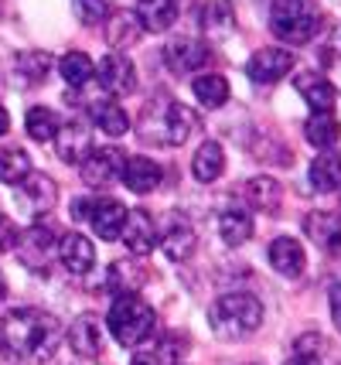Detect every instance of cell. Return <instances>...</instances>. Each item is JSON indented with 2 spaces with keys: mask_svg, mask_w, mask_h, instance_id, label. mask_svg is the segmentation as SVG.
<instances>
[{
  "mask_svg": "<svg viewBox=\"0 0 341 365\" xmlns=\"http://www.w3.org/2000/svg\"><path fill=\"white\" fill-rule=\"evenodd\" d=\"M58 341L62 324L41 307H14L0 321V355L11 365H45Z\"/></svg>",
  "mask_w": 341,
  "mask_h": 365,
  "instance_id": "cell-1",
  "label": "cell"
},
{
  "mask_svg": "<svg viewBox=\"0 0 341 365\" xmlns=\"http://www.w3.org/2000/svg\"><path fill=\"white\" fill-rule=\"evenodd\" d=\"M209 324L211 331L226 341H243L263 324V304L246 294V290H232L215 297V304L209 307Z\"/></svg>",
  "mask_w": 341,
  "mask_h": 365,
  "instance_id": "cell-2",
  "label": "cell"
},
{
  "mask_svg": "<svg viewBox=\"0 0 341 365\" xmlns=\"http://www.w3.org/2000/svg\"><path fill=\"white\" fill-rule=\"evenodd\" d=\"M106 324L123 349H137L157 331V314L137 294H116L110 304V314H106Z\"/></svg>",
  "mask_w": 341,
  "mask_h": 365,
  "instance_id": "cell-3",
  "label": "cell"
},
{
  "mask_svg": "<svg viewBox=\"0 0 341 365\" xmlns=\"http://www.w3.org/2000/svg\"><path fill=\"white\" fill-rule=\"evenodd\" d=\"M321 28V17L308 0H273L270 7V31L287 45H304Z\"/></svg>",
  "mask_w": 341,
  "mask_h": 365,
  "instance_id": "cell-4",
  "label": "cell"
},
{
  "mask_svg": "<svg viewBox=\"0 0 341 365\" xmlns=\"http://www.w3.org/2000/svg\"><path fill=\"white\" fill-rule=\"evenodd\" d=\"M195 225L188 222L181 212H167L164 222H157V246L164 250L167 259H188L195 253Z\"/></svg>",
  "mask_w": 341,
  "mask_h": 365,
  "instance_id": "cell-5",
  "label": "cell"
},
{
  "mask_svg": "<svg viewBox=\"0 0 341 365\" xmlns=\"http://www.w3.org/2000/svg\"><path fill=\"white\" fill-rule=\"evenodd\" d=\"M123 150H116V147H96V150H89V158L82 160V178H85V185H93V188H106V185H113L116 178L123 175Z\"/></svg>",
  "mask_w": 341,
  "mask_h": 365,
  "instance_id": "cell-6",
  "label": "cell"
},
{
  "mask_svg": "<svg viewBox=\"0 0 341 365\" xmlns=\"http://www.w3.org/2000/svg\"><path fill=\"white\" fill-rule=\"evenodd\" d=\"M55 150L65 164H82L93 150V137H89V123L82 116H72L55 130Z\"/></svg>",
  "mask_w": 341,
  "mask_h": 365,
  "instance_id": "cell-7",
  "label": "cell"
},
{
  "mask_svg": "<svg viewBox=\"0 0 341 365\" xmlns=\"http://www.w3.org/2000/svg\"><path fill=\"white\" fill-rule=\"evenodd\" d=\"M96 79L110 96H127L137 89V68H133V62L127 55L110 51V55H103V62L96 65Z\"/></svg>",
  "mask_w": 341,
  "mask_h": 365,
  "instance_id": "cell-8",
  "label": "cell"
},
{
  "mask_svg": "<svg viewBox=\"0 0 341 365\" xmlns=\"http://www.w3.org/2000/svg\"><path fill=\"white\" fill-rule=\"evenodd\" d=\"M127 205L123 202H116V198H93L89 202V212H85V222L93 225V232L99 239H106V242H113L120 239L123 232V222H127Z\"/></svg>",
  "mask_w": 341,
  "mask_h": 365,
  "instance_id": "cell-9",
  "label": "cell"
},
{
  "mask_svg": "<svg viewBox=\"0 0 341 365\" xmlns=\"http://www.w3.org/2000/svg\"><path fill=\"white\" fill-rule=\"evenodd\" d=\"M249 79L260 82V86H270V82H280L287 72H293V55L287 48H260L249 65H246Z\"/></svg>",
  "mask_w": 341,
  "mask_h": 365,
  "instance_id": "cell-10",
  "label": "cell"
},
{
  "mask_svg": "<svg viewBox=\"0 0 341 365\" xmlns=\"http://www.w3.org/2000/svg\"><path fill=\"white\" fill-rule=\"evenodd\" d=\"M164 62L178 76H192V72H198V68H205L211 62V51L198 38H181V41H174V45L164 51Z\"/></svg>",
  "mask_w": 341,
  "mask_h": 365,
  "instance_id": "cell-11",
  "label": "cell"
},
{
  "mask_svg": "<svg viewBox=\"0 0 341 365\" xmlns=\"http://www.w3.org/2000/svg\"><path fill=\"white\" fill-rule=\"evenodd\" d=\"M58 259H62V267L68 273L85 277L96 267V246H93V239L82 236V232H65L58 239Z\"/></svg>",
  "mask_w": 341,
  "mask_h": 365,
  "instance_id": "cell-12",
  "label": "cell"
},
{
  "mask_svg": "<svg viewBox=\"0 0 341 365\" xmlns=\"http://www.w3.org/2000/svg\"><path fill=\"white\" fill-rule=\"evenodd\" d=\"M198 130H201V116L181 103H171L167 110L161 113V137L157 140H167V143H184L192 140Z\"/></svg>",
  "mask_w": 341,
  "mask_h": 365,
  "instance_id": "cell-13",
  "label": "cell"
},
{
  "mask_svg": "<svg viewBox=\"0 0 341 365\" xmlns=\"http://www.w3.org/2000/svg\"><path fill=\"white\" fill-rule=\"evenodd\" d=\"M103 341H106V331L99 328V321L93 314H79L68 328V345L79 359H99L103 355Z\"/></svg>",
  "mask_w": 341,
  "mask_h": 365,
  "instance_id": "cell-14",
  "label": "cell"
},
{
  "mask_svg": "<svg viewBox=\"0 0 341 365\" xmlns=\"http://www.w3.org/2000/svg\"><path fill=\"white\" fill-rule=\"evenodd\" d=\"M21 259L31 270H45L51 259H55V229H48V225H41V222L31 225L24 242H21Z\"/></svg>",
  "mask_w": 341,
  "mask_h": 365,
  "instance_id": "cell-15",
  "label": "cell"
},
{
  "mask_svg": "<svg viewBox=\"0 0 341 365\" xmlns=\"http://www.w3.org/2000/svg\"><path fill=\"white\" fill-rule=\"evenodd\" d=\"M21 205L28 208V212H34V215H45L48 208H55V202H58V188H55V181H51L48 175H28L21 185Z\"/></svg>",
  "mask_w": 341,
  "mask_h": 365,
  "instance_id": "cell-16",
  "label": "cell"
},
{
  "mask_svg": "<svg viewBox=\"0 0 341 365\" xmlns=\"http://www.w3.org/2000/svg\"><path fill=\"white\" fill-rule=\"evenodd\" d=\"M120 239H123V246H127L130 253L147 256L154 246H157V222H154L147 212H130L127 222H123Z\"/></svg>",
  "mask_w": 341,
  "mask_h": 365,
  "instance_id": "cell-17",
  "label": "cell"
},
{
  "mask_svg": "<svg viewBox=\"0 0 341 365\" xmlns=\"http://www.w3.org/2000/svg\"><path fill=\"white\" fill-rule=\"evenodd\" d=\"M304 232L325 253H338L341 250V215H335V212H310L304 219Z\"/></svg>",
  "mask_w": 341,
  "mask_h": 365,
  "instance_id": "cell-18",
  "label": "cell"
},
{
  "mask_svg": "<svg viewBox=\"0 0 341 365\" xmlns=\"http://www.w3.org/2000/svg\"><path fill=\"white\" fill-rule=\"evenodd\" d=\"M293 86H297V93L304 96V103L314 113H331V106H335V82L327 76H321V72H300Z\"/></svg>",
  "mask_w": 341,
  "mask_h": 365,
  "instance_id": "cell-19",
  "label": "cell"
},
{
  "mask_svg": "<svg viewBox=\"0 0 341 365\" xmlns=\"http://www.w3.org/2000/svg\"><path fill=\"white\" fill-rule=\"evenodd\" d=\"M243 198H246V205H253L256 212H266V215H270V212H276L280 202H283V188H280V181H273V178L256 175L243 185Z\"/></svg>",
  "mask_w": 341,
  "mask_h": 365,
  "instance_id": "cell-20",
  "label": "cell"
},
{
  "mask_svg": "<svg viewBox=\"0 0 341 365\" xmlns=\"http://www.w3.org/2000/svg\"><path fill=\"white\" fill-rule=\"evenodd\" d=\"M123 185L130 191H137V195H150V191L161 185V164H154L150 158H127V164H123Z\"/></svg>",
  "mask_w": 341,
  "mask_h": 365,
  "instance_id": "cell-21",
  "label": "cell"
},
{
  "mask_svg": "<svg viewBox=\"0 0 341 365\" xmlns=\"http://www.w3.org/2000/svg\"><path fill=\"white\" fill-rule=\"evenodd\" d=\"M133 14L147 31H167L178 21V0H137Z\"/></svg>",
  "mask_w": 341,
  "mask_h": 365,
  "instance_id": "cell-22",
  "label": "cell"
},
{
  "mask_svg": "<svg viewBox=\"0 0 341 365\" xmlns=\"http://www.w3.org/2000/svg\"><path fill=\"white\" fill-rule=\"evenodd\" d=\"M270 263H273L276 273H283V277H300L304 273V250H300V242L290 236H280L270 242Z\"/></svg>",
  "mask_w": 341,
  "mask_h": 365,
  "instance_id": "cell-23",
  "label": "cell"
},
{
  "mask_svg": "<svg viewBox=\"0 0 341 365\" xmlns=\"http://www.w3.org/2000/svg\"><path fill=\"white\" fill-rule=\"evenodd\" d=\"M308 181L314 191H335L341 188V158L335 150H321L318 158L310 160Z\"/></svg>",
  "mask_w": 341,
  "mask_h": 365,
  "instance_id": "cell-24",
  "label": "cell"
},
{
  "mask_svg": "<svg viewBox=\"0 0 341 365\" xmlns=\"http://www.w3.org/2000/svg\"><path fill=\"white\" fill-rule=\"evenodd\" d=\"M304 137H308L310 147L318 150H331L341 137V123L335 113H310V120L304 123Z\"/></svg>",
  "mask_w": 341,
  "mask_h": 365,
  "instance_id": "cell-25",
  "label": "cell"
},
{
  "mask_svg": "<svg viewBox=\"0 0 341 365\" xmlns=\"http://www.w3.org/2000/svg\"><path fill=\"white\" fill-rule=\"evenodd\" d=\"M226 171V150H222V143L219 140H205L201 147L195 150V160H192V175L198 181H215V178Z\"/></svg>",
  "mask_w": 341,
  "mask_h": 365,
  "instance_id": "cell-26",
  "label": "cell"
},
{
  "mask_svg": "<svg viewBox=\"0 0 341 365\" xmlns=\"http://www.w3.org/2000/svg\"><path fill=\"white\" fill-rule=\"evenodd\" d=\"M192 93L201 106H209V110H219V106H226L229 103V79L226 76H219V72H205V76H195L192 79Z\"/></svg>",
  "mask_w": 341,
  "mask_h": 365,
  "instance_id": "cell-27",
  "label": "cell"
},
{
  "mask_svg": "<svg viewBox=\"0 0 341 365\" xmlns=\"http://www.w3.org/2000/svg\"><path fill=\"white\" fill-rule=\"evenodd\" d=\"M219 236L226 246H243L253 239V219L246 208H229L219 215Z\"/></svg>",
  "mask_w": 341,
  "mask_h": 365,
  "instance_id": "cell-28",
  "label": "cell"
},
{
  "mask_svg": "<svg viewBox=\"0 0 341 365\" xmlns=\"http://www.w3.org/2000/svg\"><path fill=\"white\" fill-rule=\"evenodd\" d=\"M93 123H96L106 137H123V133L130 130V116H127V110H123L120 103L103 99V103L93 106Z\"/></svg>",
  "mask_w": 341,
  "mask_h": 365,
  "instance_id": "cell-29",
  "label": "cell"
},
{
  "mask_svg": "<svg viewBox=\"0 0 341 365\" xmlns=\"http://www.w3.org/2000/svg\"><path fill=\"white\" fill-rule=\"evenodd\" d=\"M58 72H62V79L72 89H85L93 82V76H96V65H93V58L85 51H68V55H62V62H58Z\"/></svg>",
  "mask_w": 341,
  "mask_h": 365,
  "instance_id": "cell-30",
  "label": "cell"
},
{
  "mask_svg": "<svg viewBox=\"0 0 341 365\" xmlns=\"http://www.w3.org/2000/svg\"><path fill=\"white\" fill-rule=\"evenodd\" d=\"M106 38H110V45L116 48H127L133 45L137 38H140V21L133 11H113V14L106 17Z\"/></svg>",
  "mask_w": 341,
  "mask_h": 365,
  "instance_id": "cell-31",
  "label": "cell"
},
{
  "mask_svg": "<svg viewBox=\"0 0 341 365\" xmlns=\"http://www.w3.org/2000/svg\"><path fill=\"white\" fill-rule=\"evenodd\" d=\"M28 175H31V158L21 147H0V181L21 185Z\"/></svg>",
  "mask_w": 341,
  "mask_h": 365,
  "instance_id": "cell-32",
  "label": "cell"
},
{
  "mask_svg": "<svg viewBox=\"0 0 341 365\" xmlns=\"http://www.w3.org/2000/svg\"><path fill=\"white\" fill-rule=\"evenodd\" d=\"M24 130H28V137L38 143H45L55 137V130H58V116L48 110V106H31L28 116H24Z\"/></svg>",
  "mask_w": 341,
  "mask_h": 365,
  "instance_id": "cell-33",
  "label": "cell"
},
{
  "mask_svg": "<svg viewBox=\"0 0 341 365\" xmlns=\"http://www.w3.org/2000/svg\"><path fill=\"white\" fill-rule=\"evenodd\" d=\"M48 68H51V58L45 51H21L14 62V72L28 82V86H38V82L48 76Z\"/></svg>",
  "mask_w": 341,
  "mask_h": 365,
  "instance_id": "cell-34",
  "label": "cell"
},
{
  "mask_svg": "<svg viewBox=\"0 0 341 365\" xmlns=\"http://www.w3.org/2000/svg\"><path fill=\"white\" fill-rule=\"evenodd\" d=\"M72 11L82 24H103L113 14V0H72Z\"/></svg>",
  "mask_w": 341,
  "mask_h": 365,
  "instance_id": "cell-35",
  "label": "cell"
},
{
  "mask_svg": "<svg viewBox=\"0 0 341 365\" xmlns=\"http://www.w3.org/2000/svg\"><path fill=\"white\" fill-rule=\"evenodd\" d=\"M205 28H211V31H229L232 28V11H229L226 0H215V4L205 7Z\"/></svg>",
  "mask_w": 341,
  "mask_h": 365,
  "instance_id": "cell-36",
  "label": "cell"
},
{
  "mask_svg": "<svg viewBox=\"0 0 341 365\" xmlns=\"http://www.w3.org/2000/svg\"><path fill=\"white\" fill-rule=\"evenodd\" d=\"M17 242H21V232H17V225L0 212V253H7V250H14Z\"/></svg>",
  "mask_w": 341,
  "mask_h": 365,
  "instance_id": "cell-37",
  "label": "cell"
},
{
  "mask_svg": "<svg viewBox=\"0 0 341 365\" xmlns=\"http://www.w3.org/2000/svg\"><path fill=\"white\" fill-rule=\"evenodd\" d=\"M331 321H335V328L341 331V284L331 287Z\"/></svg>",
  "mask_w": 341,
  "mask_h": 365,
  "instance_id": "cell-38",
  "label": "cell"
},
{
  "mask_svg": "<svg viewBox=\"0 0 341 365\" xmlns=\"http://www.w3.org/2000/svg\"><path fill=\"white\" fill-rule=\"evenodd\" d=\"M287 365H325V359H321L318 351H297Z\"/></svg>",
  "mask_w": 341,
  "mask_h": 365,
  "instance_id": "cell-39",
  "label": "cell"
},
{
  "mask_svg": "<svg viewBox=\"0 0 341 365\" xmlns=\"http://www.w3.org/2000/svg\"><path fill=\"white\" fill-rule=\"evenodd\" d=\"M130 365H161V359L157 355H137Z\"/></svg>",
  "mask_w": 341,
  "mask_h": 365,
  "instance_id": "cell-40",
  "label": "cell"
},
{
  "mask_svg": "<svg viewBox=\"0 0 341 365\" xmlns=\"http://www.w3.org/2000/svg\"><path fill=\"white\" fill-rule=\"evenodd\" d=\"M7 127H11V116H7V110H4V106H0V137H4V133H7Z\"/></svg>",
  "mask_w": 341,
  "mask_h": 365,
  "instance_id": "cell-41",
  "label": "cell"
},
{
  "mask_svg": "<svg viewBox=\"0 0 341 365\" xmlns=\"http://www.w3.org/2000/svg\"><path fill=\"white\" fill-rule=\"evenodd\" d=\"M7 297V280H4V273H0V301Z\"/></svg>",
  "mask_w": 341,
  "mask_h": 365,
  "instance_id": "cell-42",
  "label": "cell"
},
{
  "mask_svg": "<svg viewBox=\"0 0 341 365\" xmlns=\"http://www.w3.org/2000/svg\"><path fill=\"white\" fill-rule=\"evenodd\" d=\"M246 365H253V362H246Z\"/></svg>",
  "mask_w": 341,
  "mask_h": 365,
  "instance_id": "cell-43",
  "label": "cell"
}]
</instances>
